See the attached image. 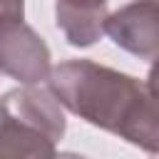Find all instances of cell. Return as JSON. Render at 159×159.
Wrapping results in <instances>:
<instances>
[{"instance_id":"1","label":"cell","mask_w":159,"mask_h":159,"mask_svg":"<svg viewBox=\"0 0 159 159\" xmlns=\"http://www.w3.org/2000/svg\"><path fill=\"white\" fill-rule=\"evenodd\" d=\"M47 82L72 114L159 157V99L144 82L92 60L60 62Z\"/></svg>"},{"instance_id":"2","label":"cell","mask_w":159,"mask_h":159,"mask_svg":"<svg viewBox=\"0 0 159 159\" xmlns=\"http://www.w3.org/2000/svg\"><path fill=\"white\" fill-rule=\"evenodd\" d=\"M0 122H12L50 137L55 144L65 137V109L50 87L25 84L0 97Z\"/></svg>"},{"instance_id":"3","label":"cell","mask_w":159,"mask_h":159,"mask_svg":"<svg viewBox=\"0 0 159 159\" xmlns=\"http://www.w3.org/2000/svg\"><path fill=\"white\" fill-rule=\"evenodd\" d=\"M104 32L124 52L159 62V0H132L107 15Z\"/></svg>"},{"instance_id":"4","label":"cell","mask_w":159,"mask_h":159,"mask_svg":"<svg viewBox=\"0 0 159 159\" xmlns=\"http://www.w3.org/2000/svg\"><path fill=\"white\" fill-rule=\"evenodd\" d=\"M0 72L20 84H40L50 80V47L30 25L15 22L0 30Z\"/></svg>"},{"instance_id":"5","label":"cell","mask_w":159,"mask_h":159,"mask_svg":"<svg viewBox=\"0 0 159 159\" xmlns=\"http://www.w3.org/2000/svg\"><path fill=\"white\" fill-rule=\"evenodd\" d=\"M107 0H57L55 17L72 47H89L104 35Z\"/></svg>"},{"instance_id":"6","label":"cell","mask_w":159,"mask_h":159,"mask_svg":"<svg viewBox=\"0 0 159 159\" xmlns=\"http://www.w3.org/2000/svg\"><path fill=\"white\" fill-rule=\"evenodd\" d=\"M55 142L27 127L0 122V159H55Z\"/></svg>"},{"instance_id":"7","label":"cell","mask_w":159,"mask_h":159,"mask_svg":"<svg viewBox=\"0 0 159 159\" xmlns=\"http://www.w3.org/2000/svg\"><path fill=\"white\" fill-rule=\"evenodd\" d=\"M25 17V0H0V30Z\"/></svg>"},{"instance_id":"8","label":"cell","mask_w":159,"mask_h":159,"mask_svg":"<svg viewBox=\"0 0 159 159\" xmlns=\"http://www.w3.org/2000/svg\"><path fill=\"white\" fill-rule=\"evenodd\" d=\"M147 89H149L152 97L159 99V62H154L152 70H149V75H147Z\"/></svg>"},{"instance_id":"9","label":"cell","mask_w":159,"mask_h":159,"mask_svg":"<svg viewBox=\"0 0 159 159\" xmlns=\"http://www.w3.org/2000/svg\"><path fill=\"white\" fill-rule=\"evenodd\" d=\"M55 159H87V157L75 154V152H60V154H55Z\"/></svg>"}]
</instances>
